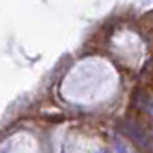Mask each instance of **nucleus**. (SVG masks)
<instances>
[{
	"label": "nucleus",
	"mask_w": 153,
	"mask_h": 153,
	"mask_svg": "<svg viewBox=\"0 0 153 153\" xmlns=\"http://www.w3.org/2000/svg\"><path fill=\"white\" fill-rule=\"evenodd\" d=\"M120 129H122V132H124L126 136H129L136 145L148 146V139H150V136H148L145 129L139 127L138 124H134V122H124V124L120 126Z\"/></svg>",
	"instance_id": "nucleus-1"
}]
</instances>
